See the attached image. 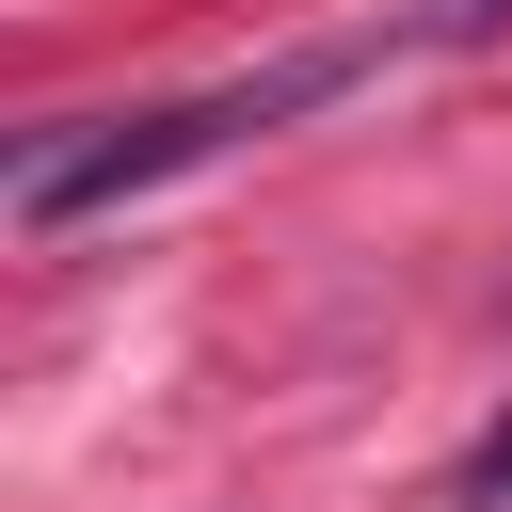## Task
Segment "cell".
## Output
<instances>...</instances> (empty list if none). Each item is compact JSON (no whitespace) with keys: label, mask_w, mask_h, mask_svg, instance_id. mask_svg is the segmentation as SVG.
Masks as SVG:
<instances>
[{"label":"cell","mask_w":512,"mask_h":512,"mask_svg":"<svg viewBox=\"0 0 512 512\" xmlns=\"http://www.w3.org/2000/svg\"><path fill=\"white\" fill-rule=\"evenodd\" d=\"M352 80H384V32H336V48H288V64H256V80H208V96L112 112V128H80V144H32V160H16V224L64 240V224H96V208H128V192H160V176H192V160L288 128V112H336Z\"/></svg>","instance_id":"6da1fadb"},{"label":"cell","mask_w":512,"mask_h":512,"mask_svg":"<svg viewBox=\"0 0 512 512\" xmlns=\"http://www.w3.org/2000/svg\"><path fill=\"white\" fill-rule=\"evenodd\" d=\"M448 512H512V416L464 448V480H448Z\"/></svg>","instance_id":"7a4b0ae2"}]
</instances>
